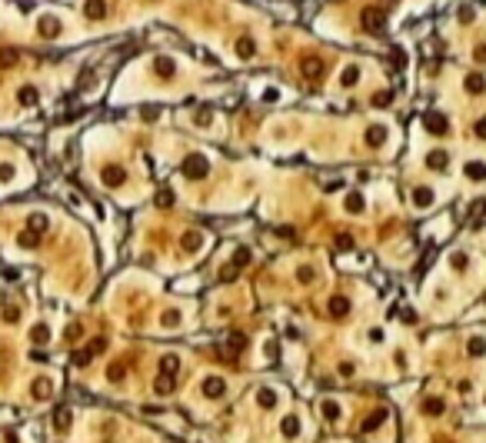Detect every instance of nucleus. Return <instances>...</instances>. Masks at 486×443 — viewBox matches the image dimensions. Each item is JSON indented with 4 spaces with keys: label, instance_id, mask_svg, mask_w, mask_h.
I'll return each instance as SVG.
<instances>
[{
    "label": "nucleus",
    "instance_id": "f257e3e1",
    "mask_svg": "<svg viewBox=\"0 0 486 443\" xmlns=\"http://www.w3.org/2000/svg\"><path fill=\"white\" fill-rule=\"evenodd\" d=\"M183 173H187L190 180H203L206 173H210V164H206L203 153H190L187 160H183Z\"/></svg>",
    "mask_w": 486,
    "mask_h": 443
},
{
    "label": "nucleus",
    "instance_id": "f03ea898",
    "mask_svg": "<svg viewBox=\"0 0 486 443\" xmlns=\"http://www.w3.org/2000/svg\"><path fill=\"white\" fill-rule=\"evenodd\" d=\"M360 20H363V27H366L370 34H383V27H386V20H383V14H380L376 7H366V10L360 14Z\"/></svg>",
    "mask_w": 486,
    "mask_h": 443
},
{
    "label": "nucleus",
    "instance_id": "7ed1b4c3",
    "mask_svg": "<svg viewBox=\"0 0 486 443\" xmlns=\"http://www.w3.org/2000/svg\"><path fill=\"white\" fill-rule=\"evenodd\" d=\"M300 70H303L306 80H320V77H323V60H320V57H303V60H300Z\"/></svg>",
    "mask_w": 486,
    "mask_h": 443
},
{
    "label": "nucleus",
    "instance_id": "20e7f679",
    "mask_svg": "<svg viewBox=\"0 0 486 443\" xmlns=\"http://www.w3.org/2000/svg\"><path fill=\"white\" fill-rule=\"evenodd\" d=\"M326 310H330L333 316H346V314H350V300H346V296H330Z\"/></svg>",
    "mask_w": 486,
    "mask_h": 443
},
{
    "label": "nucleus",
    "instance_id": "39448f33",
    "mask_svg": "<svg viewBox=\"0 0 486 443\" xmlns=\"http://www.w3.org/2000/svg\"><path fill=\"white\" fill-rule=\"evenodd\" d=\"M223 390H226V383L220 380V377H206V380H203V393H206V397H220Z\"/></svg>",
    "mask_w": 486,
    "mask_h": 443
},
{
    "label": "nucleus",
    "instance_id": "423d86ee",
    "mask_svg": "<svg viewBox=\"0 0 486 443\" xmlns=\"http://www.w3.org/2000/svg\"><path fill=\"white\" fill-rule=\"evenodd\" d=\"M426 130H430V133H440V137H443V133H449V130H446V120H443V117H436V113H430V117H426Z\"/></svg>",
    "mask_w": 486,
    "mask_h": 443
},
{
    "label": "nucleus",
    "instance_id": "0eeeda50",
    "mask_svg": "<svg viewBox=\"0 0 486 443\" xmlns=\"http://www.w3.org/2000/svg\"><path fill=\"white\" fill-rule=\"evenodd\" d=\"M466 177H469V180H486V164L469 160V164H466Z\"/></svg>",
    "mask_w": 486,
    "mask_h": 443
},
{
    "label": "nucleus",
    "instance_id": "6e6552de",
    "mask_svg": "<svg viewBox=\"0 0 486 443\" xmlns=\"http://www.w3.org/2000/svg\"><path fill=\"white\" fill-rule=\"evenodd\" d=\"M320 413H323L326 420H340V403H337V400H323Z\"/></svg>",
    "mask_w": 486,
    "mask_h": 443
},
{
    "label": "nucleus",
    "instance_id": "1a4fd4ad",
    "mask_svg": "<svg viewBox=\"0 0 486 443\" xmlns=\"http://www.w3.org/2000/svg\"><path fill=\"white\" fill-rule=\"evenodd\" d=\"M103 180H107L110 187H117L120 180H123V170H120V167H107V170H103Z\"/></svg>",
    "mask_w": 486,
    "mask_h": 443
},
{
    "label": "nucleus",
    "instance_id": "9d476101",
    "mask_svg": "<svg viewBox=\"0 0 486 443\" xmlns=\"http://www.w3.org/2000/svg\"><path fill=\"white\" fill-rule=\"evenodd\" d=\"M383 137H386V133H383V127H370V133H366V144H370V147H380V144H383Z\"/></svg>",
    "mask_w": 486,
    "mask_h": 443
},
{
    "label": "nucleus",
    "instance_id": "9b49d317",
    "mask_svg": "<svg viewBox=\"0 0 486 443\" xmlns=\"http://www.w3.org/2000/svg\"><path fill=\"white\" fill-rule=\"evenodd\" d=\"M466 90H469V93H483V90H486V80H483V77H476V74H473V77L466 80Z\"/></svg>",
    "mask_w": 486,
    "mask_h": 443
},
{
    "label": "nucleus",
    "instance_id": "f8f14e48",
    "mask_svg": "<svg viewBox=\"0 0 486 443\" xmlns=\"http://www.w3.org/2000/svg\"><path fill=\"white\" fill-rule=\"evenodd\" d=\"M430 167H436V170H446V167H449L446 153H443V150H436V153H430Z\"/></svg>",
    "mask_w": 486,
    "mask_h": 443
},
{
    "label": "nucleus",
    "instance_id": "ddd939ff",
    "mask_svg": "<svg viewBox=\"0 0 486 443\" xmlns=\"http://www.w3.org/2000/svg\"><path fill=\"white\" fill-rule=\"evenodd\" d=\"M346 210H350V213H360V210H363V197H360V193H350V197H346Z\"/></svg>",
    "mask_w": 486,
    "mask_h": 443
},
{
    "label": "nucleus",
    "instance_id": "4468645a",
    "mask_svg": "<svg viewBox=\"0 0 486 443\" xmlns=\"http://www.w3.org/2000/svg\"><path fill=\"white\" fill-rule=\"evenodd\" d=\"M486 213V200H473V207H469V220H480Z\"/></svg>",
    "mask_w": 486,
    "mask_h": 443
},
{
    "label": "nucleus",
    "instance_id": "2eb2a0df",
    "mask_svg": "<svg viewBox=\"0 0 486 443\" xmlns=\"http://www.w3.org/2000/svg\"><path fill=\"white\" fill-rule=\"evenodd\" d=\"M237 54L240 57H253V40H246V37L237 40Z\"/></svg>",
    "mask_w": 486,
    "mask_h": 443
},
{
    "label": "nucleus",
    "instance_id": "dca6fc26",
    "mask_svg": "<svg viewBox=\"0 0 486 443\" xmlns=\"http://www.w3.org/2000/svg\"><path fill=\"white\" fill-rule=\"evenodd\" d=\"M356 80H360V70H356V67H346V70H343V87H353Z\"/></svg>",
    "mask_w": 486,
    "mask_h": 443
},
{
    "label": "nucleus",
    "instance_id": "f3484780",
    "mask_svg": "<svg viewBox=\"0 0 486 443\" xmlns=\"http://www.w3.org/2000/svg\"><path fill=\"white\" fill-rule=\"evenodd\" d=\"M200 243H203V237H200V233H187V237H183V250H197Z\"/></svg>",
    "mask_w": 486,
    "mask_h": 443
},
{
    "label": "nucleus",
    "instance_id": "a211bd4d",
    "mask_svg": "<svg viewBox=\"0 0 486 443\" xmlns=\"http://www.w3.org/2000/svg\"><path fill=\"white\" fill-rule=\"evenodd\" d=\"M170 390H173V377H170V373H163V377L157 380V393H170Z\"/></svg>",
    "mask_w": 486,
    "mask_h": 443
},
{
    "label": "nucleus",
    "instance_id": "6ab92c4d",
    "mask_svg": "<svg viewBox=\"0 0 486 443\" xmlns=\"http://www.w3.org/2000/svg\"><path fill=\"white\" fill-rule=\"evenodd\" d=\"M87 14H90V17H103V0H90V3H87Z\"/></svg>",
    "mask_w": 486,
    "mask_h": 443
},
{
    "label": "nucleus",
    "instance_id": "aec40b11",
    "mask_svg": "<svg viewBox=\"0 0 486 443\" xmlns=\"http://www.w3.org/2000/svg\"><path fill=\"white\" fill-rule=\"evenodd\" d=\"M177 367H180V360H177V357H163V373H170V377H173V373H177Z\"/></svg>",
    "mask_w": 486,
    "mask_h": 443
},
{
    "label": "nucleus",
    "instance_id": "412c9836",
    "mask_svg": "<svg viewBox=\"0 0 486 443\" xmlns=\"http://www.w3.org/2000/svg\"><path fill=\"white\" fill-rule=\"evenodd\" d=\"M277 403V393L273 390H260V406H273Z\"/></svg>",
    "mask_w": 486,
    "mask_h": 443
},
{
    "label": "nucleus",
    "instance_id": "4be33fe9",
    "mask_svg": "<svg viewBox=\"0 0 486 443\" xmlns=\"http://www.w3.org/2000/svg\"><path fill=\"white\" fill-rule=\"evenodd\" d=\"M430 200H433V193L426 190V187H420V190H416V203H420V207H426Z\"/></svg>",
    "mask_w": 486,
    "mask_h": 443
},
{
    "label": "nucleus",
    "instance_id": "5701e85b",
    "mask_svg": "<svg viewBox=\"0 0 486 443\" xmlns=\"http://www.w3.org/2000/svg\"><path fill=\"white\" fill-rule=\"evenodd\" d=\"M483 350H486V347H483V340H480V337H473V340H469V353H473V357H480Z\"/></svg>",
    "mask_w": 486,
    "mask_h": 443
},
{
    "label": "nucleus",
    "instance_id": "b1692460",
    "mask_svg": "<svg viewBox=\"0 0 486 443\" xmlns=\"http://www.w3.org/2000/svg\"><path fill=\"white\" fill-rule=\"evenodd\" d=\"M246 260H250V250H237V257H233V267L240 270V267L246 263Z\"/></svg>",
    "mask_w": 486,
    "mask_h": 443
},
{
    "label": "nucleus",
    "instance_id": "393cba45",
    "mask_svg": "<svg viewBox=\"0 0 486 443\" xmlns=\"http://www.w3.org/2000/svg\"><path fill=\"white\" fill-rule=\"evenodd\" d=\"M426 413H443V400H426Z\"/></svg>",
    "mask_w": 486,
    "mask_h": 443
},
{
    "label": "nucleus",
    "instance_id": "a878e982",
    "mask_svg": "<svg viewBox=\"0 0 486 443\" xmlns=\"http://www.w3.org/2000/svg\"><path fill=\"white\" fill-rule=\"evenodd\" d=\"M163 327H180V314H167L163 316Z\"/></svg>",
    "mask_w": 486,
    "mask_h": 443
},
{
    "label": "nucleus",
    "instance_id": "bb28decb",
    "mask_svg": "<svg viewBox=\"0 0 486 443\" xmlns=\"http://www.w3.org/2000/svg\"><path fill=\"white\" fill-rule=\"evenodd\" d=\"M157 200H160V207H170V203H173V193H170V190H160Z\"/></svg>",
    "mask_w": 486,
    "mask_h": 443
},
{
    "label": "nucleus",
    "instance_id": "cd10ccee",
    "mask_svg": "<svg viewBox=\"0 0 486 443\" xmlns=\"http://www.w3.org/2000/svg\"><path fill=\"white\" fill-rule=\"evenodd\" d=\"M453 267L463 270V267H466V253H453Z\"/></svg>",
    "mask_w": 486,
    "mask_h": 443
},
{
    "label": "nucleus",
    "instance_id": "c85d7f7f",
    "mask_svg": "<svg viewBox=\"0 0 486 443\" xmlns=\"http://www.w3.org/2000/svg\"><path fill=\"white\" fill-rule=\"evenodd\" d=\"M337 247H340V250H350V247H353V240H350V237H340Z\"/></svg>",
    "mask_w": 486,
    "mask_h": 443
},
{
    "label": "nucleus",
    "instance_id": "c756f323",
    "mask_svg": "<svg viewBox=\"0 0 486 443\" xmlns=\"http://www.w3.org/2000/svg\"><path fill=\"white\" fill-rule=\"evenodd\" d=\"M300 280H303V283H310V280H313V270H310V267H306V270H300Z\"/></svg>",
    "mask_w": 486,
    "mask_h": 443
},
{
    "label": "nucleus",
    "instance_id": "7c9ffc66",
    "mask_svg": "<svg viewBox=\"0 0 486 443\" xmlns=\"http://www.w3.org/2000/svg\"><path fill=\"white\" fill-rule=\"evenodd\" d=\"M476 133H480V137L486 140V120H480V124H476Z\"/></svg>",
    "mask_w": 486,
    "mask_h": 443
}]
</instances>
